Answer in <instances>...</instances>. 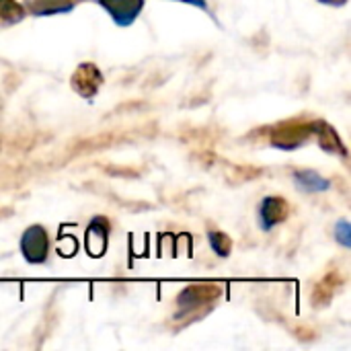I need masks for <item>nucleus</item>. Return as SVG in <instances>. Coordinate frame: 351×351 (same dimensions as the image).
Here are the masks:
<instances>
[{"instance_id":"nucleus-1","label":"nucleus","mask_w":351,"mask_h":351,"mask_svg":"<svg viewBox=\"0 0 351 351\" xmlns=\"http://www.w3.org/2000/svg\"><path fill=\"white\" fill-rule=\"evenodd\" d=\"M222 296V288L216 284H193L187 286L179 298H177V315L175 319H187L197 317L206 311H210Z\"/></svg>"},{"instance_id":"nucleus-2","label":"nucleus","mask_w":351,"mask_h":351,"mask_svg":"<svg viewBox=\"0 0 351 351\" xmlns=\"http://www.w3.org/2000/svg\"><path fill=\"white\" fill-rule=\"evenodd\" d=\"M313 136V121H282L271 128L269 142L280 150H294Z\"/></svg>"},{"instance_id":"nucleus-3","label":"nucleus","mask_w":351,"mask_h":351,"mask_svg":"<svg viewBox=\"0 0 351 351\" xmlns=\"http://www.w3.org/2000/svg\"><path fill=\"white\" fill-rule=\"evenodd\" d=\"M103 82H105V76L99 70V66L93 62H82L80 66H76V70L72 72V78H70L72 90L86 101H93L99 95Z\"/></svg>"},{"instance_id":"nucleus-4","label":"nucleus","mask_w":351,"mask_h":351,"mask_svg":"<svg viewBox=\"0 0 351 351\" xmlns=\"http://www.w3.org/2000/svg\"><path fill=\"white\" fill-rule=\"evenodd\" d=\"M47 253H49V239L45 228L39 224L29 226L21 237V255L25 257V261L31 265H41L45 263Z\"/></svg>"},{"instance_id":"nucleus-5","label":"nucleus","mask_w":351,"mask_h":351,"mask_svg":"<svg viewBox=\"0 0 351 351\" xmlns=\"http://www.w3.org/2000/svg\"><path fill=\"white\" fill-rule=\"evenodd\" d=\"M117 27H130L142 12L144 0H97Z\"/></svg>"},{"instance_id":"nucleus-6","label":"nucleus","mask_w":351,"mask_h":351,"mask_svg":"<svg viewBox=\"0 0 351 351\" xmlns=\"http://www.w3.org/2000/svg\"><path fill=\"white\" fill-rule=\"evenodd\" d=\"M290 214V206L284 197L280 195H269L261 202L259 206V222L263 230H271L278 224L286 222Z\"/></svg>"},{"instance_id":"nucleus-7","label":"nucleus","mask_w":351,"mask_h":351,"mask_svg":"<svg viewBox=\"0 0 351 351\" xmlns=\"http://www.w3.org/2000/svg\"><path fill=\"white\" fill-rule=\"evenodd\" d=\"M109 241V220L103 216L93 218V222L86 228V251L93 257H103L107 251Z\"/></svg>"},{"instance_id":"nucleus-8","label":"nucleus","mask_w":351,"mask_h":351,"mask_svg":"<svg viewBox=\"0 0 351 351\" xmlns=\"http://www.w3.org/2000/svg\"><path fill=\"white\" fill-rule=\"evenodd\" d=\"M82 0H25V10L33 16H51L74 10Z\"/></svg>"},{"instance_id":"nucleus-9","label":"nucleus","mask_w":351,"mask_h":351,"mask_svg":"<svg viewBox=\"0 0 351 351\" xmlns=\"http://www.w3.org/2000/svg\"><path fill=\"white\" fill-rule=\"evenodd\" d=\"M313 136H317L319 144L323 150L327 152H341V156H346V146L339 138V134L327 123V121H313Z\"/></svg>"},{"instance_id":"nucleus-10","label":"nucleus","mask_w":351,"mask_h":351,"mask_svg":"<svg viewBox=\"0 0 351 351\" xmlns=\"http://www.w3.org/2000/svg\"><path fill=\"white\" fill-rule=\"evenodd\" d=\"M339 286H341V276H339L337 271L327 274V276L317 284V288H315V292H313V304H315V306H325V304H329L331 298L335 296V292H337Z\"/></svg>"},{"instance_id":"nucleus-11","label":"nucleus","mask_w":351,"mask_h":351,"mask_svg":"<svg viewBox=\"0 0 351 351\" xmlns=\"http://www.w3.org/2000/svg\"><path fill=\"white\" fill-rule=\"evenodd\" d=\"M294 181L300 189H306V191H327L331 187V181L321 177L319 173L315 171H296L294 173Z\"/></svg>"},{"instance_id":"nucleus-12","label":"nucleus","mask_w":351,"mask_h":351,"mask_svg":"<svg viewBox=\"0 0 351 351\" xmlns=\"http://www.w3.org/2000/svg\"><path fill=\"white\" fill-rule=\"evenodd\" d=\"M25 16L27 10L19 0H0V27H12Z\"/></svg>"},{"instance_id":"nucleus-13","label":"nucleus","mask_w":351,"mask_h":351,"mask_svg":"<svg viewBox=\"0 0 351 351\" xmlns=\"http://www.w3.org/2000/svg\"><path fill=\"white\" fill-rule=\"evenodd\" d=\"M208 239H210V245H212L216 255H220V257H228L230 255V251H232L230 237H226L224 232H210Z\"/></svg>"},{"instance_id":"nucleus-14","label":"nucleus","mask_w":351,"mask_h":351,"mask_svg":"<svg viewBox=\"0 0 351 351\" xmlns=\"http://www.w3.org/2000/svg\"><path fill=\"white\" fill-rule=\"evenodd\" d=\"M335 230L339 232V237H337L339 243H341L343 247H350V226H348V222H339Z\"/></svg>"},{"instance_id":"nucleus-15","label":"nucleus","mask_w":351,"mask_h":351,"mask_svg":"<svg viewBox=\"0 0 351 351\" xmlns=\"http://www.w3.org/2000/svg\"><path fill=\"white\" fill-rule=\"evenodd\" d=\"M179 2H185V4H189V6H195V8L208 10V0H179Z\"/></svg>"},{"instance_id":"nucleus-16","label":"nucleus","mask_w":351,"mask_h":351,"mask_svg":"<svg viewBox=\"0 0 351 351\" xmlns=\"http://www.w3.org/2000/svg\"><path fill=\"white\" fill-rule=\"evenodd\" d=\"M321 4H327V6H346L348 0H319Z\"/></svg>"}]
</instances>
